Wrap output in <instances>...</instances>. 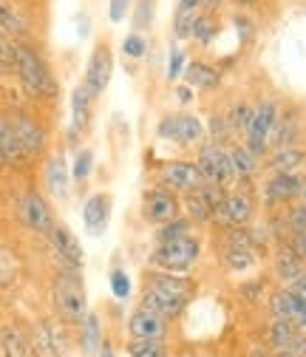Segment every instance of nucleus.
<instances>
[{"instance_id": "nucleus-21", "label": "nucleus", "mask_w": 306, "mask_h": 357, "mask_svg": "<svg viewBox=\"0 0 306 357\" xmlns=\"http://www.w3.org/2000/svg\"><path fill=\"white\" fill-rule=\"evenodd\" d=\"M0 151H3L9 165H23L29 159L23 145H20V139H17V133L9 125V116H0Z\"/></svg>"}, {"instance_id": "nucleus-53", "label": "nucleus", "mask_w": 306, "mask_h": 357, "mask_svg": "<svg viewBox=\"0 0 306 357\" xmlns=\"http://www.w3.org/2000/svg\"><path fill=\"white\" fill-rule=\"evenodd\" d=\"M89 29H91L89 15H79V34H89Z\"/></svg>"}, {"instance_id": "nucleus-33", "label": "nucleus", "mask_w": 306, "mask_h": 357, "mask_svg": "<svg viewBox=\"0 0 306 357\" xmlns=\"http://www.w3.org/2000/svg\"><path fill=\"white\" fill-rule=\"evenodd\" d=\"M224 264L236 273H244L255 264V252L252 247H244V244H230L227 252H224Z\"/></svg>"}, {"instance_id": "nucleus-51", "label": "nucleus", "mask_w": 306, "mask_h": 357, "mask_svg": "<svg viewBox=\"0 0 306 357\" xmlns=\"http://www.w3.org/2000/svg\"><path fill=\"white\" fill-rule=\"evenodd\" d=\"M182 9H193V12H201L204 9V0H179Z\"/></svg>"}, {"instance_id": "nucleus-24", "label": "nucleus", "mask_w": 306, "mask_h": 357, "mask_svg": "<svg viewBox=\"0 0 306 357\" xmlns=\"http://www.w3.org/2000/svg\"><path fill=\"white\" fill-rule=\"evenodd\" d=\"M306 162V151H300V148H278L275 153H273V167H275V173H295L300 165Z\"/></svg>"}, {"instance_id": "nucleus-7", "label": "nucleus", "mask_w": 306, "mask_h": 357, "mask_svg": "<svg viewBox=\"0 0 306 357\" xmlns=\"http://www.w3.org/2000/svg\"><path fill=\"white\" fill-rule=\"evenodd\" d=\"M159 139L165 142H179V145H193L204 137V125L196 116L188 114H170L159 122Z\"/></svg>"}, {"instance_id": "nucleus-35", "label": "nucleus", "mask_w": 306, "mask_h": 357, "mask_svg": "<svg viewBox=\"0 0 306 357\" xmlns=\"http://www.w3.org/2000/svg\"><path fill=\"white\" fill-rule=\"evenodd\" d=\"M201 12H193V9H176V15H173V37L176 40H188L193 37V26H196V17Z\"/></svg>"}, {"instance_id": "nucleus-40", "label": "nucleus", "mask_w": 306, "mask_h": 357, "mask_svg": "<svg viewBox=\"0 0 306 357\" xmlns=\"http://www.w3.org/2000/svg\"><path fill=\"white\" fill-rule=\"evenodd\" d=\"M153 17H156V3H153V0H139V3L134 6V26H137V31L151 29Z\"/></svg>"}, {"instance_id": "nucleus-32", "label": "nucleus", "mask_w": 306, "mask_h": 357, "mask_svg": "<svg viewBox=\"0 0 306 357\" xmlns=\"http://www.w3.org/2000/svg\"><path fill=\"white\" fill-rule=\"evenodd\" d=\"M34 346H37L40 357H60V343H57V335L49 324H40L34 329Z\"/></svg>"}, {"instance_id": "nucleus-14", "label": "nucleus", "mask_w": 306, "mask_h": 357, "mask_svg": "<svg viewBox=\"0 0 306 357\" xmlns=\"http://www.w3.org/2000/svg\"><path fill=\"white\" fill-rule=\"evenodd\" d=\"M111 218V199L105 193H94L82 204V225L91 236H100Z\"/></svg>"}, {"instance_id": "nucleus-9", "label": "nucleus", "mask_w": 306, "mask_h": 357, "mask_svg": "<svg viewBox=\"0 0 306 357\" xmlns=\"http://www.w3.org/2000/svg\"><path fill=\"white\" fill-rule=\"evenodd\" d=\"M159 176H162V185H167L170 190H182V193H190L207 185L201 167L193 162H167Z\"/></svg>"}, {"instance_id": "nucleus-57", "label": "nucleus", "mask_w": 306, "mask_h": 357, "mask_svg": "<svg viewBox=\"0 0 306 357\" xmlns=\"http://www.w3.org/2000/svg\"><path fill=\"white\" fill-rule=\"evenodd\" d=\"M6 165H9V162H6V156H3V151H0V170H3Z\"/></svg>"}, {"instance_id": "nucleus-17", "label": "nucleus", "mask_w": 306, "mask_h": 357, "mask_svg": "<svg viewBox=\"0 0 306 357\" xmlns=\"http://www.w3.org/2000/svg\"><path fill=\"white\" fill-rule=\"evenodd\" d=\"M273 312H275V318H286L295 326L306 329V298L295 295L292 289L273 295Z\"/></svg>"}, {"instance_id": "nucleus-42", "label": "nucleus", "mask_w": 306, "mask_h": 357, "mask_svg": "<svg viewBox=\"0 0 306 357\" xmlns=\"http://www.w3.org/2000/svg\"><path fill=\"white\" fill-rule=\"evenodd\" d=\"M15 281H17V264L6 250H0V287H12Z\"/></svg>"}, {"instance_id": "nucleus-16", "label": "nucleus", "mask_w": 306, "mask_h": 357, "mask_svg": "<svg viewBox=\"0 0 306 357\" xmlns=\"http://www.w3.org/2000/svg\"><path fill=\"white\" fill-rule=\"evenodd\" d=\"M300 190H303V182H300L298 173H275L264 188V196L270 204H284V202L298 199Z\"/></svg>"}, {"instance_id": "nucleus-12", "label": "nucleus", "mask_w": 306, "mask_h": 357, "mask_svg": "<svg viewBox=\"0 0 306 357\" xmlns=\"http://www.w3.org/2000/svg\"><path fill=\"white\" fill-rule=\"evenodd\" d=\"M213 218L218 221V225H224V227H230V225L244 227L247 221L252 218V199L244 196V193H233L215 207Z\"/></svg>"}, {"instance_id": "nucleus-18", "label": "nucleus", "mask_w": 306, "mask_h": 357, "mask_svg": "<svg viewBox=\"0 0 306 357\" xmlns=\"http://www.w3.org/2000/svg\"><path fill=\"white\" fill-rule=\"evenodd\" d=\"M128 332H130V337H165L167 324H165L162 315H156V312H151V309L142 306L139 312H134V315H130Z\"/></svg>"}, {"instance_id": "nucleus-8", "label": "nucleus", "mask_w": 306, "mask_h": 357, "mask_svg": "<svg viewBox=\"0 0 306 357\" xmlns=\"http://www.w3.org/2000/svg\"><path fill=\"white\" fill-rule=\"evenodd\" d=\"M17 213H20V221L31 230V233H40V236H52L54 230V215H52V207L46 204L40 193H26L20 202H17Z\"/></svg>"}, {"instance_id": "nucleus-5", "label": "nucleus", "mask_w": 306, "mask_h": 357, "mask_svg": "<svg viewBox=\"0 0 306 357\" xmlns=\"http://www.w3.org/2000/svg\"><path fill=\"white\" fill-rule=\"evenodd\" d=\"M199 167H201V173H204L207 182L222 185V188H227L233 178H236L233 153H230L222 142H210V145L201 148V153H199Z\"/></svg>"}, {"instance_id": "nucleus-15", "label": "nucleus", "mask_w": 306, "mask_h": 357, "mask_svg": "<svg viewBox=\"0 0 306 357\" xmlns=\"http://www.w3.org/2000/svg\"><path fill=\"white\" fill-rule=\"evenodd\" d=\"M176 213H179V202L173 193L159 188V190H151L145 196V218L153 221V225H165V221L176 218Z\"/></svg>"}, {"instance_id": "nucleus-45", "label": "nucleus", "mask_w": 306, "mask_h": 357, "mask_svg": "<svg viewBox=\"0 0 306 357\" xmlns=\"http://www.w3.org/2000/svg\"><path fill=\"white\" fill-rule=\"evenodd\" d=\"M134 6V0H108V20L111 23H122Z\"/></svg>"}, {"instance_id": "nucleus-46", "label": "nucleus", "mask_w": 306, "mask_h": 357, "mask_svg": "<svg viewBox=\"0 0 306 357\" xmlns=\"http://www.w3.org/2000/svg\"><path fill=\"white\" fill-rule=\"evenodd\" d=\"M286 225H289L292 233H306V204H298V207L289 210Z\"/></svg>"}, {"instance_id": "nucleus-28", "label": "nucleus", "mask_w": 306, "mask_h": 357, "mask_svg": "<svg viewBox=\"0 0 306 357\" xmlns=\"http://www.w3.org/2000/svg\"><path fill=\"white\" fill-rule=\"evenodd\" d=\"M185 207H188V215L196 218V221L213 218V202H210V196L204 193V188L190 190V193L185 196Z\"/></svg>"}, {"instance_id": "nucleus-20", "label": "nucleus", "mask_w": 306, "mask_h": 357, "mask_svg": "<svg viewBox=\"0 0 306 357\" xmlns=\"http://www.w3.org/2000/svg\"><path fill=\"white\" fill-rule=\"evenodd\" d=\"M46 188L52 196L57 199H66L68 196V165L63 156H52L49 165H46Z\"/></svg>"}, {"instance_id": "nucleus-43", "label": "nucleus", "mask_w": 306, "mask_h": 357, "mask_svg": "<svg viewBox=\"0 0 306 357\" xmlns=\"http://www.w3.org/2000/svg\"><path fill=\"white\" fill-rule=\"evenodd\" d=\"M91 167H94V153L91 151H79L77 162H74V182H85V178L91 176Z\"/></svg>"}, {"instance_id": "nucleus-48", "label": "nucleus", "mask_w": 306, "mask_h": 357, "mask_svg": "<svg viewBox=\"0 0 306 357\" xmlns=\"http://www.w3.org/2000/svg\"><path fill=\"white\" fill-rule=\"evenodd\" d=\"M111 289H114V295L116 298H128L130 295V281H128V275L125 273H111Z\"/></svg>"}, {"instance_id": "nucleus-39", "label": "nucleus", "mask_w": 306, "mask_h": 357, "mask_svg": "<svg viewBox=\"0 0 306 357\" xmlns=\"http://www.w3.org/2000/svg\"><path fill=\"white\" fill-rule=\"evenodd\" d=\"M0 74H15V40L0 31Z\"/></svg>"}, {"instance_id": "nucleus-23", "label": "nucleus", "mask_w": 306, "mask_h": 357, "mask_svg": "<svg viewBox=\"0 0 306 357\" xmlns=\"http://www.w3.org/2000/svg\"><path fill=\"white\" fill-rule=\"evenodd\" d=\"M0 349H3V357H29V343L23 332L15 326L0 329Z\"/></svg>"}, {"instance_id": "nucleus-26", "label": "nucleus", "mask_w": 306, "mask_h": 357, "mask_svg": "<svg viewBox=\"0 0 306 357\" xmlns=\"http://www.w3.org/2000/svg\"><path fill=\"white\" fill-rule=\"evenodd\" d=\"M298 133H300L298 116H295V114H286V116H278V125H275V130H273V139H270V142H275L278 148H292L295 139H298Z\"/></svg>"}, {"instance_id": "nucleus-27", "label": "nucleus", "mask_w": 306, "mask_h": 357, "mask_svg": "<svg viewBox=\"0 0 306 357\" xmlns=\"http://www.w3.org/2000/svg\"><path fill=\"white\" fill-rule=\"evenodd\" d=\"M91 94L85 91V85H77L71 94V114H74V128H85L91 116Z\"/></svg>"}, {"instance_id": "nucleus-54", "label": "nucleus", "mask_w": 306, "mask_h": 357, "mask_svg": "<svg viewBox=\"0 0 306 357\" xmlns=\"http://www.w3.org/2000/svg\"><path fill=\"white\" fill-rule=\"evenodd\" d=\"M100 357H114V349H111V343H102V349H100Z\"/></svg>"}, {"instance_id": "nucleus-31", "label": "nucleus", "mask_w": 306, "mask_h": 357, "mask_svg": "<svg viewBox=\"0 0 306 357\" xmlns=\"http://www.w3.org/2000/svg\"><path fill=\"white\" fill-rule=\"evenodd\" d=\"M130 357H167V349L162 337H134V343H128Z\"/></svg>"}, {"instance_id": "nucleus-2", "label": "nucleus", "mask_w": 306, "mask_h": 357, "mask_svg": "<svg viewBox=\"0 0 306 357\" xmlns=\"http://www.w3.org/2000/svg\"><path fill=\"white\" fill-rule=\"evenodd\" d=\"M54 306L57 315L66 324H82L89 318V298H85V287L77 270L71 266H63L60 275L54 278Z\"/></svg>"}, {"instance_id": "nucleus-37", "label": "nucleus", "mask_w": 306, "mask_h": 357, "mask_svg": "<svg viewBox=\"0 0 306 357\" xmlns=\"http://www.w3.org/2000/svg\"><path fill=\"white\" fill-rule=\"evenodd\" d=\"M233 165H236V176H244L250 178L255 170H258V156L250 151V148H233Z\"/></svg>"}, {"instance_id": "nucleus-11", "label": "nucleus", "mask_w": 306, "mask_h": 357, "mask_svg": "<svg viewBox=\"0 0 306 357\" xmlns=\"http://www.w3.org/2000/svg\"><path fill=\"white\" fill-rule=\"evenodd\" d=\"M0 31L12 40H29L31 37V17L17 0H0Z\"/></svg>"}, {"instance_id": "nucleus-47", "label": "nucleus", "mask_w": 306, "mask_h": 357, "mask_svg": "<svg viewBox=\"0 0 306 357\" xmlns=\"http://www.w3.org/2000/svg\"><path fill=\"white\" fill-rule=\"evenodd\" d=\"M185 74V52L182 49H173L170 52V66H167V77L170 79H176Z\"/></svg>"}, {"instance_id": "nucleus-44", "label": "nucleus", "mask_w": 306, "mask_h": 357, "mask_svg": "<svg viewBox=\"0 0 306 357\" xmlns=\"http://www.w3.org/2000/svg\"><path fill=\"white\" fill-rule=\"evenodd\" d=\"M227 122H230V128L247 133V128H250V122H252V108H250V105H236V108L230 111Z\"/></svg>"}, {"instance_id": "nucleus-50", "label": "nucleus", "mask_w": 306, "mask_h": 357, "mask_svg": "<svg viewBox=\"0 0 306 357\" xmlns=\"http://www.w3.org/2000/svg\"><path fill=\"white\" fill-rule=\"evenodd\" d=\"M289 289H292L295 295H300V298H306V273H303L300 278H295V281L289 284Z\"/></svg>"}, {"instance_id": "nucleus-34", "label": "nucleus", "mask_w": 306, "mask_h": 357, "mask_svg": "<svg viewBox=\"0 0 306 357\" xmlns=\"http://www.w3.org/2000/svg\"><path fill=\"white\" fill-rule=\"evenodd\" d=\"M82 324H85V329H82V349H85V354H97L102 349V326H100V318L89 312V318H85Z\"/></svg>"}, {"instance_id": "nucleus-55", "label": "nucleus", "mask_w": 306, "mask_h": 357, "mask_svg": "<svg viewBox=\"0 0 306 357\" xmlns=\"http://www.w3.org/2000/svg\"><path fill=\"white\" fill-rule=\"evenodd\" d=\"M179 100L182 102H190V88H179Z\"/></svg>"}, {"instance_id": "nucleus-19", "label": "nucleus", "mask_w": 306, "mask_h": 357, "mask_svg": "<svg viewBox=\"0 0 306 357\" xmlns=\"http://www.w3.org/2000/svg\"><path fill=\"white\" fill-rule=\"evenodd\" d=\"M185 298H176V295H167V292H162V289H148L145 292V298H142V306L145 309H151V312H156V315H162V318H176V315H182V309H185Z\"/></svg>"}, {"instance_id": "nucleus-29", "label": "nucleus", "mask_w": 306, "mask_h": 357, "mask_svg": "<svg viewBox=\"0 0 306 357\" xmlns=\"http://www.w3.org/2000/svg\"><path fill=\"white\" fill-rule=\"evenodd\" d=\"M298 335H300V326H295V324L286 321V318H275L273 326H270V340H273V346H278V349H289Z\"/></svg>"}, {"instance_id": "nucleus-38", "label": "nucleus", "mask_w": 306, "mask_h": 357, "mask_svg": "<svg viewBox=\"0 0 306 357\" xmlns=\"http://www.w3.org/2000/svg\"><path fill=\"white\" fill-rule=\"evenodd\" d=\"M215 31H218L215 17H213V15H207V12H201V15L196 17V26H193V40H199L201 46H207V43L215 37Z\"/></svg>"}, {"instance_id": "nucleus-36", "label": "nucleus", "mask_w": 306, "mask_h": 357, "mask_svg": "<svg viewBox=\"0 0 306 357\" xmlns=\"http://www.w3.org/2000/svg\"><path fill=\"white\" fill-rule=\"evenodd\" d=\"M188 233H190V221H188V218H170V221H165V225L159 227L156 238H159V244H165V241L185 238Z\"/></svg>"}, {"instance_id": "nucleus-6", "label": "nucleus", "mask_w": 306, "mask_h": 357, "mask_svg": "<svg viewBox=\"0 0 306 357\" xmlns=\"http://www.w3.org/2000/svg\"><path fill=\"white\" fill-rule=\"evenodd\" d=\"M275 125H278V105L264 100L258 108H252V122L247 128V145L244 148H250L255 156L267 153V145L273 139Z\"/></svg>"}, {"instance_id": "nucleus-58", "label": "nucleus", "mask_w": 306, "mask_h": 357, "mask_svg": "<svg viewBox=\"0 0 306 357\" xmlns=\"http://www.w3.org/2000/svg\"><path fill=\"white\" fill-rule=\"evenodd\" d=\"M303 167H306V162H303Z\"/></svg>"}, {"instance_id": "nucleus-10", "label": "nucleus", "mask_w": 306, "mask_h": 357, "mask_svg": "<svg viewBox=\"0 0 306 357\" xmlns=\"http://www.w3.org/2000/svg\"><path fill=\"white\" fill-rule=\"evenodd\" d=\"M9 125L17 133V139H20V145H23V151H26L29 159H34V156L43 153V148H46V130L40 128V122L31 114L15 111V114H9Z\"/></svg>"}, {"instance_id": "nucleus-56", "label": "nucleus", "mask_w": 306, "mask_h": 357, "mask_svg": "<svg viewBox=\"0 0 306 357\" xmlns=\"http://www.w3.org/2000/svg\"><path fill=\"white\" fill-rule=\"evenodd\" d=\"M278 357H300V354H295L292 349H281V351H278Z\"/></svg>"}, {"instance_id": "nucleus-49", "label": "nucleus", "mask_w": 306, "mask_h": 357, "mask_svg": "<svg viewBox=\"0 0 306 357\" xmlns=\"http://www.w3.org/2000/svg\"><path fill=\"white\" fill-rule=\"evenodd\" d=\"M298 258H306V233H295V238H292V247H289Z\"/></svg>"}, {"instance_id": "nucleus-13", "label": "nucleus", "mask_w": 306, "mask_h": 357, "mask_svg": "<svg viewBox=\"0 0 306 357\" xmlns=\"http://www.w3.org/2000/svg\"><path fill=\"white\" fill-rule=\"evenodd\" d=\"M49 241H52V247H54L57 258L63 261V266H71V270H79L82 261H85V255H82V247H79L77 236H74V233H71L66 225H54V230H52Z\"/></svg>"}, {"instance_id": "nucleus-25", "label": "nucleus", "mask_w": 306, "mask_h": 357, "mask_svg": "<svg viewBox=\"0 0 306 357\" xmlns=\"http://www.w3.org/2000/svg\"><path fill=\"white\" fill-rule=\"evenodd\" d=\"M151 287H153V289H162V292H167V295L185 298V301H188L190 292H193V281L185 278V275H156Z\"/></svg>"}, {"instance_id": "nucleus-1", "label": "nucleus", "mask_w": 306, "mask_h": 357, "mask_svg": "<svg viewBox=\"0 0 306 357\" xmlns=\"http://www.w3.org/2000/svg\"><path fill=\"white\" fill-rule=\"evenodd\" d=\"M15 77L20 79L23 91L34 100L57 97V79L43 57L29 40H15Z\"/></svg>"}, {"instance_id": "nucleus-30", "label": "nucleus", "mask_w": 306, "mask_h": 357, "mask_svg": "<svg viewBox=\"0 0 306 357\" xmlns=\"http://www.w3.org/2000/svg\"><path fill=\"white\" fill-rule=\"evenodd\" d=\"M275 270H278V278L286 281V284H292L295 278H300V275L306 273V270H303V258H298L292 250H286V252L278 255Z\"/></svg>"}, {"instance_id": "nucleus-52", "label": "nucleus", "mask_w": 306, "mask_h": 357, "mask_svg": "<svg viewBox=\"0 0 306 357\" xmlns=\"http://www.w3.org/2000/svg\"><path fill=\"white\" fill-rule=\"evenodd\" d=\"M233 6L236 9H255V6H261V0H233Z\"/></svg>"}, {"instance_id": "nucleus-22", "label": "nucleus", "mask_w": 306, "mask_h": 357, "mask_svg": "<svg viewBox=\"0 0 306 357\" xmlns=\"http://www.w3.org/2000/svg\"><path fill=\"white\" fill-rule=\"evenodd\" d=\"M185 77H188V82L193 88H204V91H207V88H215L218 82H222V71H215L207 63H190L185 68Z\"/></svg>"}, {"instance_id": "nucleus-4", "label": "nucleus", "mask_w": 306, "mask_h": 357, "mask_svg": "<svg viewBox=\"0 0 306 357\" xmlns=\"http://www.w3.org/2000/svg\"><path fill=\"white\" fill-rule=\"evenodd\" d=\"M111 74H114V52L108 46V40H97L89 63H85V77H82L85 91L91 97H100L111 82Z\"/></svg>"}, {"instance_id": "nucleus-3", "label": "nucleus", "mask_w": 306, "mask_h": 357, "mask_svg": "<svg viewBox=\"0 0 306 357\" xmlns=\"http://www.w3.org/2000/svg\"><path fill=\"white\" fill-rule=\"evenodd\" d=\"M199 241L185 236V238H176V241H165L159 244V250L151 255V264L159 266V270H167V273H188L190 266L199 261Z\"/></svg>"}, {"instance_id": "nucleus-41", "label": "nucleus", "mask_w": 306, "mask_h": 357, "mask_svg": "<svg viewBox=\"0 0 306 357\" xmlns=\"http://www.w3.org/2000/svg\"><path fill=\"white\" fill-rule=\"evenodd\" d=\"M122 49H125V54H128L130 60H142L145 52H148V40H145L142 31H130V34L125 37V43H122Z\"/></svg>"}]
</instances>
